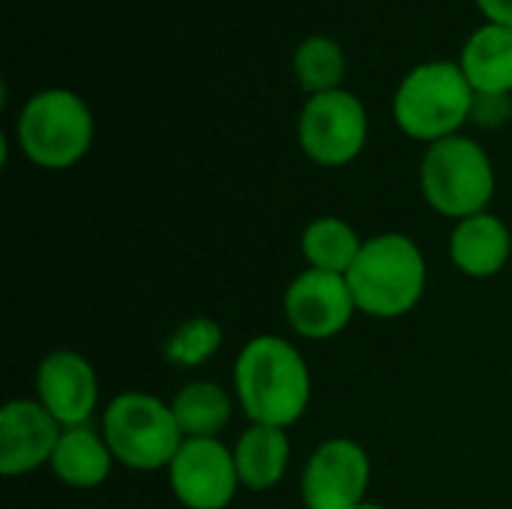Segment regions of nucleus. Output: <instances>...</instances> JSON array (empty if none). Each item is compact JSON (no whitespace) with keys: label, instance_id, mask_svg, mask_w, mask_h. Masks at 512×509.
<instances>
[{"label":"nucleus","instance_id":"1","mask_svg":"<svg viewBox=\"0 0 512 509\" xmlns=\"http://www.w3.org/2000/svg\"><path fill=\"white\" fill-rule=\"evenodd\" d=\"M234 399L249 423H300L312 402V372L300 348L285 336H252L234 360Z\"/></svg>","mask_w":512,"mask_h":509},{"label":"nucleus","instance_id":"2","mask_svg":"<svg viewBox=\"0 0 512 509\" xmlns=\"http://www.w3.org/2000/svg\"><path fill=\"white\" fill-rule=\"evenodd\" d=\"M345 279L360 315L375 321H396L420 306L429 285V264L414 237L384 231L366 237Z\"/></svg>","mask_w":512,"mask_h":509},{"label":"nucleus","instance_id":"3","mask_svg":"<svg viewBox=\"0 0 512 509\" xmlns=\"http://www.w3.org/2000/svg\"><path fill=\"white\" fill-rule=\"evenodd\" d=\"M471 102L474 87L462 66L453 60H429L414 66L396 87L393 117L414 141L435 144L459 135V126L471 117Z\"/></svg>","mask_w":512,"mask_h":509},{"label":"nucleus","instance_id":"4","mask_svg":"<svg viewBox=\"0 0 512 509\" xmlns=\"http://www.w3.org/2000/svg\"><path fill=\"white\" fill-rule=\"evenodd\" d=\"M99 432L108 441L117 465L141 474L168 471L186 441L174 420L171 402L141 390L114 396L102 411Z\"/></svg>","mask_w":512,"mask_h":509},{"label":"nucleus","instance_id":"5","mask_svg":"<svg viewBox=\"0 0 512 509\" xmlns=\"http://www.w3.org/2000/svg\"><path fill=\"white\" fill-rule=\"evenodd\" d=\"M420 192L438 216L462 222L489 210L495 195V165L480 141L450 135L426 147L420 162Z\"/></svg>","mask_w":512,"mask_h":509},{"label":"nucleus","instance_id":"6","mask_svg":"<svg viewBox=\"0 0 512 509\" xmlns=\"http://www.w3.org/2000/svg\"><path fill=\"white\" fill-rule=\"evenodd\" d=\"M15 138L36 168L66 171L78 165L93 144V114L78 93L48 87L24 102Z\"/></svg>","mask_w":512,"mask_h":509},{"label":"nucleus","instance_id":"7","mask_svg":"<svg viewBox=\"0 0 512 509\" xmlns=\"http://www.w3.org/2000/svg\"><path fill=\"white\" fill-rule=\"evenodd\" d=\"M369 138V114L351 90H327L306 99L297 120L303 153L324 168L351 165Z\"/></svg>","mask_w":512,"mask_h":509},{"label":"nucleus","instance_id":"8","mask_svg":"<svg viewBox=\"0 0 512 509\" xmlns=\"http://www.w3.org/2000/svg\"><path fill=\"white\" fill-rule=\"evenodd\" d=\"M372 459L354 438H330L318 444L300 477V501L306 509H357L369 498Z\"/></svg>","mask_w":512,"mask_h":509},{"label":"nucleus","instance_id":"9","mask_svg":"<svg viewBox=\"0 0 512 509\" xmlns=\"http://www.w3.org/2000/svg\"><path fill=\"white\" fill-rule=\"evenodd\" d=\"M168 486L186 509H228L243 489L234 450L219 438H186L168 468Z\"/></svg>","mask_w":512,"mask_h":509},{"label":"nucleus","instance_id":"10","mask_svg":"<svg viewBox=\"0 0 512 509\" xmlns=\"http://www.w3.org/2000/svg\"><path fill=\"white\" fill-rule=\"evenodd\" d=\"M282 312L297 336L327 342L348 330L357 315V303L345 276L306 267L285 288Z\"/></svg>","mask_w":512,"mask_h":509},{"label":"nucleus","instance_id":"11","mask_svg":"<svg viewBox=\"0 0 512 509\" xmlns=\"http://www.w3.org/2000/svg\"><path fill=\"white\" fill-rule=\"evenodd\" d=\"M36 402L63 426H90L99 408V378L93 363L78 351H51L36 366Z\"/></svg>","mask_w":512,"mask_h":509},{"label":"nucleus","instance_id":"12","mask_svg":"<svg viewBox=\"0 0 512 509\" xmlns=\"http://www.w3.org/2000/svg\"><path fill=\"white\" fill-rule=\"evenodd\" d=\"M60 435L63 426L36 399H9L0 408V474L24 477L51 465Z\"/></svg>","mask_w":512,"mask_h":509},{"label":"nucleus","instance_id":"13","mask_svg":"<svg viewBox=\"0 0 512 509\" xmlns=\"http://www.w3.org/2000/svg\"><path fill=\"white\" fill-rule=\"evenodd\" d=\"M512 255V234L507 222L495 213H477L456 222L450 234V261L468 279L498 276Z\"/></svg>","mask_w":512,"mask_h":509},{"label":"nucleus","instance_id":"14","mask_svg":"<svg viewBox=\"0 0 512 509\" xmlns=\"http://www.w3.org/2000/svg\"><path fill=\"white\" fill-rule=\"evenodd\" d=\"M114 465L117 459L99 429L72 426L63 429L48 468L66 489L87 492V489H99L111 477Z\"/></svg>","mask_w":512,"mask_h":509},{"label":"nucleus","instance_id":"15","mask_svg":"<svg viewBox=\"0 0 512 509\" xmlns=\"http://www.w3.org/2000/svg\"><path fill=\"white\" fill-rule=\"evenodd\" d=\"M231 450H234L240 486L246 492H270L288 474V462H291L288 429L249 423Z\"/></svg>","mask_w":512,"mask_h":509},{"label":"nucleus","instance_id":"16","mask_svg":"<svg viewBox=\"0 0 512 509\" xmlns=\"http://www.w3.org/2000/svg\"><path fill=\"white\" fill-rule=\"evenodd\" d=\"M474 93H512V27L483 24L477 27L459 60Z\"/></svg>","mask_w":512,"mask_h":509},{"label":"nucleus","instance_id":"17","mask_svg":"<svg viewBox=\"0 0 512 509\" xmlns=\"http://www.w3.org/2000/svg\"><path fill=\"white\" fill-rule=\"evenodd\" d=\"M171 411L183 438H219L234 417V399L216 381H189L171 399Z\"/></svg>","mask_w":512,"mask_h":509},{"label":"nucleus","instance_id":"18","mask_svg":"<svg viewBox=\"0 0 512 509\" xmlns=\"http://www.w3.org/2000/svg\"><path fill=\"white\" fill-rule=\"evenodd\" d=\"M363 243L366 240L357 234V228L342 216H318L300 234L303 261L312 270L339 273V276H345L354 267Z\"/></svg>","mask_w":512,"mask_h":509},{"label":"nucleus","instance_id":"19","mask_svg":"<svg viewBox=\"0 0 512 509\" xmlns=\"http://www.w3.org/2000/svg\"><path fill=\"white\" fill-rule=\"evenodd\" d=\"M294 72L309 96L336 90L345 78V51L330 36H306L294 51Z\"/></svg>","mask_w":512,"mask_h":509},{"label":"nucleus","instance_id":"20","mask_svg":"<svg viewBox=\"0 0 512 509\" xmlns=\"http://www.w3.org/2000/svg\"><path fill=\"white\" fill-rule=\"evenodd\" d=\"M222 324L207 318V315H195L180 321L168 339H165V360L174 363L177 369H198L204 366L213 354H219L222 348Z\"/></svg>","mask_w":512,"mask_h":509},{"label":"nucleus","instance_id":"21","mask_svg":"<svg viewBox=\"0 0 512 509\" xmlns=\"http://www.w3.org/2000/svg\"><path fill=\"white\" fill-rule=\"evenodd\" d=\"M512 120V93H474L468 123L480 129H498Z\"/></svg>","mask_w":512,"mask_h":509},{"label":"nucleus","instance_id":"22","mask_svg":"<svg viewBox=\"0 0 512 509\" xmlns=\"http://www.w3.org/2000/svg\"><path fill=\"white\" fill-rule=\"evenodd\" d=\"M477 6L483 9L489 21L512 27V0H477Z\"/></svg>","mask_w":512,"mask_h":509},{"label":"nucleus","instance_id":"23","mask_svg":"<svg viewBox=\"0 0 512 509\" xmlns=\"http://www.w3.org/2000/svg\"><path fill=\"white\" fill-rule=\"evenodd\" d=\"M357 509H387L384 504H375V501H366L363 507H357Z\"/></svg>","mask_w":512,"mask_h":509}]
</instances>
